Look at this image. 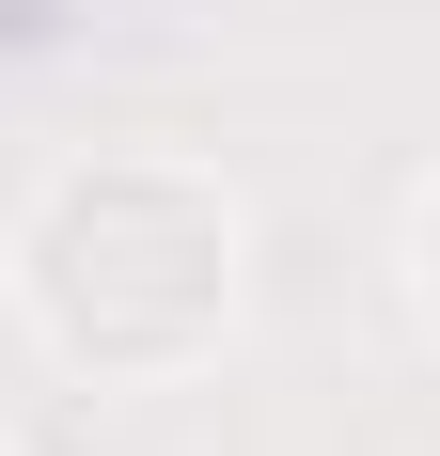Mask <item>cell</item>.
I'll return each mask as SVG.
<instances>
[{
  "mask_svg": "<svg viewBox=\"0 0 440 456\" xmlns=\"http://www.w3.org/2000/svg\"><path fill=\"white\" fill-rule=\"evenodd\" d=\"M16 283V330H32L63 378L94 394H158V378H205L236 346V299H252V221L205 158H79V174L32 189V221L0 252Z\"/></svg>",
  "mask_w": 440,
  "mask_h": 456,
  "instance_id": "6da1fadb",
  "label": "cell"
},
{
  "mask_svg": "<svg viewBox=\"0 0 440 456\" xmlns=\"http://www.w3.org/2000/svg\"><path fill=\"white\" fill-rule=\"evenodd\" d=\"M409 315L440 330V174H425V205H409Z\"/></svg>",
  "mask_w": 440,
  "mask_h": 456,
  "instance_id": "7a4b0ae2",
  "label": "cell"
},
{
  "mask_svg": "<svg viewBox=\"0 0 440 456\" xmlns=\"http://www.w3.org/2000/svg\"><path fill=\"white\" fill-rule=\"evenodd\" d=\"M0 456H16V441H0Z\"/></svg>",
  "mask_w": 440,
  "mask_h": 456,
  "instance_id": "3957f363",
  "label": "cell"
}]
</instances>
